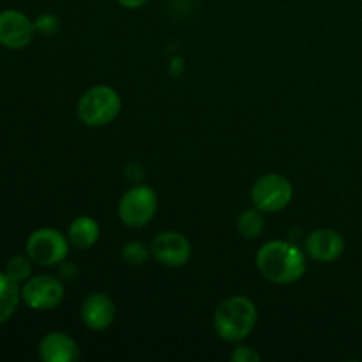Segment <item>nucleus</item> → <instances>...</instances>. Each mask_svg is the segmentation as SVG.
<instances>
[{"label":"nucleus","mask_w":362,"mask_h":362,"mask_svg":"<svg viewBox=\"0 0 362 362\" xmlns=\"http://www.w3.org/2000/svg\"><path fill=\"white\" fill-rule=\"evenodd\" d=\"M257 267L267 281L290 285L306 274V255L286 240H271L257 253Z\"/></svg>","instance_id":"1"},{"label":"nucleus","mask_w":362,"mask_h":362,"mask_svg":"<svg viewBox=\"0 0 362 362\" xmlns=\"http://www.w3.org/2000/svg\"><path fill=\"white\" fill-rule=\"evenodd\" d=\"M258 320L257 306L251 299L233 296L219 303L214 311V329L223 341L239 343L253 332Z\"/></svg>","instance_id":"2"},{"label":"nucleus","mask_w":362,"mask_h":362,"mask_svg":"<svg viewBox=\"0 0 362 362\" xmlns=\"http://www.w3.org/2000/svg\"><path fill=\"white\" fill-rule=\"evenodd\" d=\"M120 106L122 101L115 88L108 85H95L81 95L76 112L85 126L101 127L119 117Z\"/></svg>","instance_id":"3"},{"label":"nucleus","mask_w":362,"mask_h":362,"mask_svg":"<svg viewBox=\"0 0 362 362\" xmlns=\"http://www.w3.org/2000/svg\"><path fill=\"white\" fill-rule=\"evenodd\" d=\"M292 198V182L279 173L262 175L251 187V200H253L255 207L260 209L262 212H269V214H274V212L288 207Z\"/></svg>","instance_id":"4"},{"label":"nucleus","mask_w":362,"mask_h":362,"mask_svg":"<svg viewBox=\"0 0 362 362\" xmlns=\"http://www.w3.org/2000/svg\"><path fill=\"white\" fill-rule=\"evenodd\" d=\"M69 239L53 228H39L27 240V255L34 264L52 267L66 260L69 253Z\"/></svg>","instance_id":"5"},{"label":"nucleus","mask_w":362,"mask_h":362,"mask_svg":"<svg viewBox=\"0 0 362 362\" xmlns=\"http://www.w3.org/2000/svg\"><path fill=\"white\" fill-rule=\"evenodd\" d=\"M158 211V197L148 186H134L119 202L120 221L131 228H140L151 223Z\"/></svg>","instance_id":"6"},{"label":"nucleus","mask_w":362,"mask_h":362,"mask_svg":"<svg viewBox=\"0 0 362 362\" xmlns=\"http://www.w3.org/2000/svg\"><path fill=\"white\" fill-rule=\"evenodd\" d=\"M21 299L30 310H55L64 300V286L53 276H35L25 281L21 288Z\"/></svg>","instance_id":"7"},{"label":"nucleus","mask_w":362,"mask_h":362,"mask_svg":"<svg viewBox=\"0 0 362 362\" xmlns=\"http://www.w3.org/2000/svg\"><path fill=\"white\" fill-rule=\"evenodd\" d=\"M151 253L161 265L180 267V265H186L187 260H189L191 244L182 233L161 232L152 240Z\"/></svg>","instance_id":"8"},{"label":"nucleus","mask_w":362,"mask_h":362,"mask_svg":"<svg viewBox=\"0 0 362 362\" xmlns=\"http://www.w3.org/2000/svg\"><path fill=\"white\" fill-rule=\"evenodd\" d=\"M34 23L20 11L7 9L0 13V45L11 49H21L34 37Z\"/></svg>","instance_id":"9"},{"label":"nucleus","mask_w":362,"mask_h":362,"mask_svg":"<svg viewBox=\"0 0 362 362\" xmlns=\"http://www.w3.org/2000/svg\"><path fill=\"white\" fill-rule=\"evenodd\" d=\"M304 251L313 260L322 262V264H331V262L338 260L343 255V251H345V240L334 230H315L304 240Z\"/></svg>","instance_id":"10"},{"label":"nucleus","mask_w":362,"mask_h":362,"mask_svg":"<svg viewBox=\"0 0 362 362\" xmlns=\"http://www.w3.org/2000/svg\"><path fill=\"white\" fill-rule=\"evenodd\" d=\"M80 315L90 331H105L115 320V304L106 293H90L81 304Z\"/></svg>","instance_id":"11"},{"label":"nucleus","mask_w":362,"mask_h":362,"mask_svg":"<svg viewBox=\"0 0 362 362\" xmlns=\"http://www.w3.org/2000/svg\"><path fill=\"white\" fill-rule=\"evenodd\" d=\"M39 357L45 362H76L80 359V349L64 332H49L39 343Z\"/></svg>","instance_id":"12"},{"label":"nucleus","mask_w":362,"mask_h":362,"mask_svg":"<svg viewBox=\"0 0 362 362\" xmlns=\"http://www.w3.org/2000/svg\"><path fill=\"white\" fill-rule=\"evenodd\" d=\"M67 239L78 250H88L99 239V225L90 216H80L74 219L67 230Z\"/></svg>","instance_id":"13"},{"label":"nucleus","mask_w":362,"mask_h":362,"mask_svg":"<svg viewBox=\"0 0 362 362\" xmlns=\"http://www.w3.org/2000/svg\"><path fill=\"white\" fill-rule=\"evenodd\" d=\"M21 292L18 283L13 281L6 272H0V325L6 324L16 311Z\"/></svg>","instance_id":"14"},{"label":"nucleus","mask_w":362,"mask_h":362,"mask_svg":"<svg viewBox=\"0 0 362 362\" xmlns=\"http://www.w3.org/2000/svg\"><path fill=\"white\" fill-rule=\"evenodd\" d=\"M265 228V219L264 212L260 209H247L243 214L237 218V230L240 232V235L246 237V239H255V237L260 235Z\"/></svg>","instance_id":"15"},{"label":"nucleus","mask_w":362,"mask_h":362,"mask_svg":"<svg viewBox=\"0 0 362 362\" xmlns=\"http://www.w3.org/2000/svg\"><path fill=\"white\" fill-rule=\"evenodd\" d=\"M32 272V260L30 257H23V255H14L13 258H9V262L6 264V274L9 276L13 281L23 283L30 278Z\"/></svg>","instance_id":"16"},{"label":"nucleus","mask_w":362,"mask_h":362,"mask_svg":"<svg viewBox=\"0 0 362 362\" xmlns=\"http://www.w3.org/2000/svg\"><path fill=\"white\" fill-rule=\"evenodd\" d=\"M151 255V250L144 243H129L122 247V258L129 265L145 264Z\"/></svg>","instance_id":"17"},{"label":"nucleus","mask_w":362,"mask_h":362,"mask_svg":"<svg viewBox=\"0 0 362 362\" xmlns=\"http://www.w3.org/2000/svg\"><path fill=\"white\" fill-rule=\"evenodd\" d=\"M35 32L41 35H52L59 30V20L53 14H41L37 20L34 21Z\"/></svg>","instance_id":"18"},{"label":"nucleus","mask_w":362,"mask_h":362,"mask_svg":"<svg viewBox=\"0 0 362 362\" xmlns=\"http://www.w3.org/2000/svg\"><path fill=\"white\" fill-rule=\"evenodd\" d=\"M230 359L232 362H260L262 357L257 350L250 349V346H237V349H233Z\"/></svg>","instance_id":"19"},{"label":"nucleus","mask_w":362,"mask_h":362,"mask_svg":"<svg viewBox=\"0 0 362 362\" xmlns=\"http://www.w3.org/2000/svg\"><path fill=\"white\" fill-rule=\"evenodd\" d=\"M117 2L122 7H126V9H138V7L144 6L147 0H117Z\"/></svg>","instance_id":"20"}]
</instances>
